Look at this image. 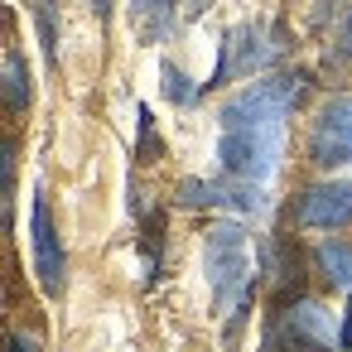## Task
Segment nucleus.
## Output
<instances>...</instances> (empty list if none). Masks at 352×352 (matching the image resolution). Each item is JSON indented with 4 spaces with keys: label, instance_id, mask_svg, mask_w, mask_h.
<instances>
[{
    "label": "nucleus",
    "instance_id": "nucleus-1",
    "mask_svg": "<svg viewBox=\"0 0 352 352\" xmlns=\"http://www.w3.org/2000/svg\"><path fill=\"white\" fill-rule=\"evenodd\" d=\"M299 73L294 78H265L236 92L222 107V140H217V164L241 179V184H265L280 169L285 150V116L299 102Z\"/></svg>",
    "mask_w": 352,
    "mask_h": 352
},
{
    "label": "nucleus",
    "instance_id": "nucleus-2",
    "mask_svg": "<svg viewBox=\"0 0 352 352\" xmlns=\"http://www.w3.org/2000/svg\"><path fill=\"white\" fill-rule=\"evenodd\" d=\"M203 265H208V280H212L217 309L246 299V285H251V241H246V232H241L236 222H222V227L208 232Z\"/></svg>",
    "mask_w": 352,
    "mask_h": 352
},
{
    "label": "nucleus",
    "instance_id": "nucleus-3",
    "mask_svg": "<svg viewBox=\"0 0 352 352\" xmlns=\"http://www.w3.org/2000/svg\"><path fill=\"white\" fill-rule=\"evenodd\" d=\"M309 155H314L318 169L352 164V97H333L318 111V121L309 131Z\"/></svg>",
    "mask_w": 352,
    "mask_h": 352
},
{
    "label": "nucleus",
    "instance_id": "nucleus-4",
    "mask_svg": "<svg viewBox=\"0 0 352 352\" xmlns=\"http://www.w3.org/2000/svg\"><path fill=\"white\" fill-rule=\"evenodd\" d=\"M30 236H34V275H39L44 294H49V299H58V294H63L68 261H63V241H58V232H54V217H49V203H44V193H34Z\"/></svg>",
    "mask_w": 352,
    "mask_h": 352
},
{
    "label": "nucleus",
    "instance_id": "nucleus-5",
    "mask_svg": "<svg viewBox=\"0 0 352 352\" xmlns=\"http://www.w3.org/2000/svg\"><path fill=\"white\" fill-rule=\"evenodd\" d=\"M275 49H280V44H265V30H261V25H236V30L227 34V44H222V63H217V73H212V87L265 68V63L275 58Z\"/></svg>",
    "mask_w": 352,
    "mask_h": 352
},
{
    "label": "nucleus",
    "instance_id": "nucleus-6",
    "mask_svg": "<svg viewBox=\"0 0 352 352\" xmlns=\"http://www.w3.org/2000/svg\"><path fill=\"white\" fill-rule=\"evenodd\" d=\"M299 222L304 227H342L352 222V184H314L299 198Z\"/></svg>",
    "mask_w": 352,
    "mask_h": 352
},
{
    "label": "nucleus",
    "instance_id": "nucleus-7",
    "mask_svg": "<svg viewBox=\"0 0 352 352\" xmlns=\"http://www.w3.org/2000/svg\"><path fill=\"white\" fill-rule=\"evenodd\" d=\"M0 97H6L10 111H25V107H30V68H25L20 54L6 63V73H0Z\"/></svg>",
    "mask_w": 352,
    "mask_h": 352
},
{
    "label": "nucleus",
    "instance_id": "nucleus-8",
    "mask_svg": "<svg viewBox=\"0 0 352 352\" xmlns=\"http://www.w3.org/2000/svg\"><path fill=\"white\" fill-rule=\"evenodd\" d=\"M318 265H323V275H328L338 289H352V246L323 241V246H318Z\"/></svg>",
    "mask_w": 352,
    "mask_h": 352
},
{
    "label": "nucleus",
    "instance_id": "nucleus-9",
    "mask_svg": "<svg viewBox=\"0 0 352 352\" xmlns=\"http://www.w3.org/2000/svg\"><path fill=\"white\" fill-rule=\"evenodd\" d=\"M289 323H294V333H304V338H314V342H333V323H328V314H323L318 304H299V309L289 314Z\"/></svg>",
    "mask_w": 352,
    "mask_h": 352
},
{
    "label": "nucleus",
    "instance_id": "nucleus-10",
    "mask_svg": "<svg viewBox=\"0 0 352 352\" xmlns=\"http://www.w3.org/2000/svg\"><path fill=\"white\" fill-rule=\"evenodd\" d=\"M169 10H174V0H135V20L150 39H160L169 30Z\"/></svg>",
    "mask_w": 352,
    "mask_h": 352
},
{
    "label": "nucleus",
    "instance_id": "nucleus-11",
    "mask_svg": "<svg viewBox=\"0 0 352 352\" xmlns=\"http://www.w3.org/2000/svg\"><path fill=\"white\" fill-rule=\"evenodd\" d=\"M160 73H164V97H169V102H179V107H188V102L198 97V92H193V82H188V78H184V73H179L174 63H164Z\"/></svg>",
    "mask_w": 352,
    "mask_h": 352
},
{
    "label": "nucleus",
    "instance_id": "nucleus-12",
    "mask_svg": "<svg viewBox=\"0 0 352 352\" xmlns=\"http://www.w3.org/2000/svg\"><path fill=\"white\" fill-rule=\"evenodd\" d=\"M10 184H15V145L0 140V203L10 198Z\"/></svg>",
    "mask_w": 352,
    "mask_h": 352
},
{
    "label": "nucleus",
    "instance_id": "nucleus-13",
    "mask_svg": "<svg viewBox=\"0 0 352 352\" xmlns=\"http://www.w3.org/2000/svg\"><path fill=\"white\" fill-rule=\"evenodd\" d=\"M338 347L352 352V299H347V314H342V328H338Z\"/></svg>",
    "mask_w": 352,
    "mask_h": 352
},
{
    "label": "nucleus",
    "instance_id": "nucleus-14",
    "mask_svg": "<svg viewBox=\"0 0 352 352\" xmlns=\"http://www.w3.org/2000/svg\"><path fill=\"white\" fill-rule=\"evenodd\" d=\"M6 352H39V347H34V342H30V338H25V333H15V338H10V342H6Z\"/></svg>",
    "mask_w": 352,
    "mask_h": 352
},
{
    "label": "nucleus",
    "instance_id": "nucleus-15",
    "mask_svg": "<svg viewBox=\"0 0 352 352\" xmlns=\"http://www.w3.org/2000/svg\"><path fill=\"white\" fill-rule=\"evenodd\" d=\"M342 49L352 54V10H347V20H342Z\"/></svg>",
    "mask_w": 352,
    "mask_h": 352
},
{
    "label": "nucleus",
    "instance_id": "nucleus-16",
    "mask_svg": "<svg viewBox=\"0 0 352 352\" xmlns=\"http://www.w3.org/2000/svg\"><path fill=\"white\" fill-rule=\"evenodd\" d=\"M92 10H97V15H107V10H111V0H92Z\"/></svg>",
    "mask_w": 352,
    "mask_h": 352
}]
</instances>
